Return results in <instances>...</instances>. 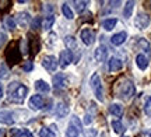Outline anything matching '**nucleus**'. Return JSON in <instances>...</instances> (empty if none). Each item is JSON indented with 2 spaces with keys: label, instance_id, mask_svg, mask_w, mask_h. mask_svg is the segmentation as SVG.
I'll use <instances>...</instances> for the list:
<instances>
[{
  "label": "nucleus",
  "instance_id": "obj_1",
  "mask_svg": "<svg viewBox=\"0 0 151 137\" xmlns=\"http://www.w3.org/2000/svg\"><path fill=\"white\" fill-rule=\"evenodd\" d=\"M9 94H10L11 102L21 104L25 99V95L28 94V88L22 84H18V82H11V85L9 87Z\"/></svg>",
  "mask_w": 151,
  "mask_h": 137
},
{
  "label": "nucleus",
  "instance_id": "obj_2",
  "mask_svg": "<svg viewBox=\"0 0 151 137\" xmlns=\"http://www.w3.org/2000/svg\"><path fill=\"white\" fill-rule=\"evenodd\" d=\"M136 93L134 84L130 80H123V81L118 82V90H116V97H120L122 99L127 101L130 99Z\"/></svg>",
  "mask_w": 151,
  "mask_h": 137
},
{
  "label": "nucleus",
  "instance_id": "obj_3",
  "mask_svg": "<svg viewBox=\"0 0 151 137\" xmlns=\"http://www.w3.org/2000/svg\"><path fill=\"white\" fill-rule=\"evenodd\" d=\"M6 60L9 62L10 66H14L21 60V52L18 48V42H11L6 50Z\"/></svg>",
  "mask_w": 151,
  "mask_h": 137
},
{
  "label": "nucleus",
  "instance_id": "obj_4",
  "mask_svg": "<svg viewBox=\"0 0 151 137\" xmlns=\"http://www.w3.org/2000/svg\"><path fill=\"white\" fill-rule=\"evenodd\" d=\"M91 88L94 91V95L98 101H104V90H102V82H101V77L99 74H92L91 76Z\"/></svg>",
  "mask_w": 151,
  "mask_h": 137
},
{
  "label": "nucleus",
  "instance_id": "obj_5",
  "mask_svg": "<svg viewBox=\"0 0 151 137\" xmlns=\"http://www.w3.org/2000/svg\"><path fill=\"white\" fill-rule=\"evenodd\" d=\"M134 25L139 29H146L150 25V17L147 16L146 13H140L137 14V17L134 18Z\"/></svg>",
  "mask_w": 151,
  "mask_h": 137
},
{
  "label": "nucleus",
  "instance_id": "obj_6",
  "mask_svg": "<svg viewBox=\"0 0 151 137\" xmlns=\"http://www.w3.org/2000/svg\"><path fill=\"white\" fill-rule=\"evenodd\" d=\"M58 65H59V62L55 56H45L42 59V66L48 71H55L58 69Z\"/></svg>",
  "mask_w": 151,
  "mask_h": 137
},
{
  "label": "nucleus",
  "instance_id": "obj_7",
  "mask_svg": "<svg viewBox=\"0 0 151 137\" xmlns=\"http://www.w3.org/2000/svg\"><path fill=\"white\" fill-rule=\"evenodd\" d=\"M80 38H81V41H83L84 44L90 46V45H92L94 44V41H95V34L92 32L91 29L84 28V29L80 32Z\"/></svg>",
  "mask_w": 151,
  "mask_h": 137
},
{
  "label": "nucleus",
  "instance_id": "obj_8",
  "mask_svg": "<svg viewBox=\"0 0 151 137\" xmlns=\"http://www.w3.org/2000/svg\"><path fill=\"white\" fill-rule=\"evenodd\" d=\"M71 62H73V53H71V50H63L62 53H60V57H59V65L62 69H65L70 65Z\"/></svg>",
  "mask_w": 151,
  "mask_h": 137
},
{
  "label": "nucleus",
  "instance_id": "obj_9",
  "mask_svg": "<svg viewBox=\"0 0 151 137\" xmlns=\"http://www.w3.org/2000/svg\"><path fill=\"white\" fill-rule=\"evenodd\" d=\"M28 46H29V50H31V56H35L39 50V39L35 35H28Z\"/></svg>",
  "mask_w": 151,
  "mask_h": 137
},
{
  "label": "nucleus",
  "instance_id": "obj_10",
  "mask_svg": "<svg viewBox=\"0 0 151 137\" xmlns=\"http://www.w3.org/2000/svg\"><path fill=\"white\" fill-rule=\"evenodd\" d=\"M43 105H45V101H43L42 95H32V97L29 98V106H31L34 110L42 109Z\"/></svg>",
  "mask_w": 151,
  "mask_h": 137
},
{
  "label": "nucleus",
  "instance_id": "obj_11",
  "mask_svg": "<svg viewBox=\"0 0 151 137\" xmlns=\"http://www.w3.org/2000/svg\"><path fill=\"white\" fill-rule=\"evenodd\" d=\"M123 66V63L120 59L118 57H111L108 62V67H109V71H119Z\"/></svg>",
  "mask_w": 151,
  "mask_h": 137
},
{
  "label": "nucleus",
  "instance_id": "obj_12",
  "mask_svg": "<svg viewBox=\"0 0 151 137\" xmlns=\"http://www.w3.org/2000/svg\"><path fill=\"white\" fill-rule=\"evenodd\" d=\"M126 38H127V34L124 32V31H122V32H119V34H115L112 38H111V42L115 46H119V45H122L126 41Z\"/></svg>",
  "mask_w": 151,
  "mask_h": 137
},
{
  "label": "nucleus",
  "instance_id": "obj_13",
  "mask_svg": "<svg viewBox=\"0 0 151 137\" xmlns=\"http://www.w3.org/2000/svg\"><path fill=\"white\" fill-rule=\"evenodd\" d=\"M136 65H137V67H139V69H141V70H146L147 67H148V59H147V56L143 55V53L137 55V56H136Z\"/></svg>",
  "mask_w": 151,
  "mask_h": 137
},
{
  "label": "nucleus",
  "instance_id": "obj_14",
  "mask_svg": "<svg viewBox=\"0 0 151 137\" xmlns=\"http://www.w3.org/2000/svg\"><path fill=\"white\" fill-rule=\"evenodd\" d=\"M0 123H4V125H13V123H14L13 113H11V112H7V110L0 112Z\"/></svg>",
  "mask_w": 151,
  "mask_h": 137
},
{
  "label": "nucleus",
  "instance_id": "obj_15",
  "mask_svg": "<svg viewBox=\"0 0 151 137\" xmlns=\"http://www.w3.org/2000/svg\"><path fill=\"white\" fill-rule=\"evenodd\" d=\"M106 53H108V49L104 46V45H101V46H98L97 49H95V59H97V62H104L105 60V57H106Z\"/></svg>",
  "mask_w": 151,
  "mask_h": 137
},
{
  "label": "nucleus",
  "instance_id": "obj_16",
  "mask_svg": "<svg viewBox=\"0 0 151 137\" xmlns=\"http://www.w3.org/2000/svg\"><path fill=\"white\" fill-rule=\"evenodd\" d=\"M66 84H67V80H66L65 74H56V76L53 77V85L56 88H63L66 87Z\"/></svg>",
  "mask_w": 151,
  "mask_h": 137
},
{
  "label": "nucleus",
  "instance_id": "obj_17",
  "mask_svg": "<svg viewBox=\"0 0 151 137\" xmlns=\"http://www.w3.org/2000/svg\"><path fill=\"white\" fill-rule=\"evenodd\" d=\"M109 113L116 116V118H120V116L123 115V106L120 104H112L109 106Z\"/></svg>",
  "mask_w": 151,
  "mask_h": 137
},
{
  "label": "nucleus",
  "instance_id": "obj_18",
  "mask_svg": "<svg viewBox=\"0 0 151 137\" xmlns=\"http://www.w3.org/2000/svg\"><path fill=\"white\" fill-rule=\"evenodd\" d=\"M11 136L13 137H34L32 133L25 129H13L11 130Z\"/></svg>",
  "mask_w": 151,
  "mask_h": 137
},
{
  "label": "nucleus",
  "instance_id": "obj_19",
  "mask_svg": "<svg viewBox=\"0 0 151 137\" xmlns=\"http://www.w3.org/2000/svg\"><path fill=\"white\" fill-rule=\"evenodd\" d=\"M67 113H69V106H67V104L59 102L58 106H56V115L59 116V118H63V116H66Z\"/></svg>",
  "mask_w": 151,
  "mask_h": 137
},
{
  "label": "nucleus",
  "instance_id": "obj_20",
  "mask_svg": "<svg viewBox=\"0 0 151 137\" xmlns=\"http://www.w3.org/2000/svg\"><path fill=\"white\" fill-rule=\"evenodd\" d=\"M29 14L28 13H20L18 16H17V22L21 25V27H27L28 24H29Z\"/></svg>",
  "mask_w": 151,
  "mask_h": 137
},
{
  "label": "nucleus",
  "instance_id": "obj_21",
  "mask_svg": "<svg viewBox=\"0 0 151 137\" xmlns=\"http://www.w3.org/2000/svg\"><path fill=\"white\" fill-rule=\"evenodd\" d=\"M116 24H118V20H116V18H108V20L102 21V28L105 31H112Z\"/></svg>",
  "mask_w": 151,
  "mask_h": 137
},
{
  "label": "nucleus",
  "instance_id": "obj_22",
  "mask_svg": "<svg viewBox=\"0 0 151 137\" xmlns=\"http://www.w3.org/2000/svg\"><path fill=\"white\" fill-rule=\"evenodd\" d=\"M35 88H37V91H41V93H49V90H50L49 84L45 82L43 80H38L35 82Z\"/></svg>",
  "mask_w": 151,
  "mask_h": 137
},
{
  "label": "nucleus",
  "instance_id": "obj_23",
  "mask_svg": "<svg viewBox=\"0 0 151 137\" xmlns=\"http://www.w3.org/2000/svg\"><path fill=\"white\" fill-rule=\"evenodd\" d=\"M65 45H66V48H67V50L74 49L76 46H77V44H76V38L74 37H71V35H67V37L65 38Z\"/></svg>",
  "mask_w": 151,
  "mask_h": 137
},
{
  "label": "nucleus",
  "instance_id": "obj_24",
  "mask_svg": "<svg viewBox=\"0 0 151 137\" xmlns=\"http://www.w3.org/2000/svg\"><path fill=\"white\" fill-rule=\"evenodd\" d=\"M87 4H88V1H86V0H76L74 1V10L77 11V13H83V11L86 10Z\"/></svg>",
  "mask_w": 151,
  "mask_h": 137
},
{
  "label": "nucleus",
  "instance_id": "obj_25",
  "mask_svg": "<svg viewBox=\"0 0 151 137\" xmlns=\"http://www.w3.org/2000/svg\"><path fill=\"white\" fill-rule=\"evenodd\" d=\"M62 13H63V16H65L66 18H69V20H71V18L74 17V14H73V10L70 9V6L67 4V3H65V4L62 6Z\"/></svg>",
  "mask_w": 151,
  "mask_h": 137
},
{
  "label": "nucleus",
  "instance_id": "obj_26",
  "mask_svg": "<svg viewBox=\"0 0 151 137\" xmlns=\"http://www.w3.org/2000/svg\"><path fill=\"white\" fill-rule=\"evenodd\" d=\"M133 9H134V1H127L126 6H124V10H123V16L126 18H129L133 13Z\"/></svg>",
  "mask_w": 151,
  "mask_h": 137
},
{
  "label": "nucleus",
  "instance_id": "obj_27",
  "mask_svg": "<svg viewBox=\"0 0 151 137\" xmlns=\"http://www.w3.org/2000/svg\"><path fill=\"white\" fill-rule=\"evenodd\" d=\"M80 130H77L74 126L69 125L67 130H66V137H80Z\"/></svg>",
  "mask_w": 151,
  "mask_h": 137
},
{
  "label": "nucleus",
  "instance_id": "obj_28",
  "mask_svg": "<svg viewBox=\"0 0 151 137\" xmlns=\"http://www.w3.org/2000/svg\"><path fill=\"white\" fill-rule=\"evenodd\" d=\"M137 45L141 48V50H144L146 53H150L151 52V48H150V44H148V41L144 38H141L139 39V42H137Z\"/></svg>",
  "mask_w": 151,
  "mask_h": 137
},
{
  "label": "nucleus",
  "instance_id": "obj_29",
  "mask_svg": "<svg viewBox=\"0 0 151 137\" xmlns=\"http://www.w3.org/2000/svg\"><path fill=\"white\" fill-rule=\"evenodd\" d=\"M53 22H55V17H52V16H49V17H46L45 20L42 21V27H43V29H50L52 28V25H53Z\"/></svg>",
  "mask_w": 151,
  "mask_h": 137
},
{
  "label": "nucleus",
  "instance_id": "obj_30",
  "mask_svg": "<svg viewBox=\"0 0 151 137\" xmlns=\"http://www.w3.org/2000/svg\"><path fill=\"white\" fill-rule=\"evenodd\" d=\"M112 127H113V130L118 133V134H123L124 127H123V125H122V122L120 121H113L112 122Z\"/></svg>",
  "mask_w": 151,
  "mask_h": 137
},
{
  "label": "nucleus",
  "instance_id": "obj_31",
  "mask_svg": "<svg viewBox=\"0 0 151 137\" xmlns=\"http://www.w3.org/2000/svg\"><path fill=\"white\" fill-rule=\"evenodd\" d=\"M39 137H56L55 136V133L48 129V127H42L41 130H39Z\"/></svg>",
  "mask_w": 151,
  "mask_h": 137
},
{
  "label": "nucleus",
  "instance_id": "obj_32",
  "mask_svg": "<svg viewBox=\"0 0 151 137\" xmlns=\"http://www.w3.org/2000/svg\"><path fill=\"white\" fill-rule=\"evenodd\" d=\"M70 125H71V126H74L76 129H77V130H80V132L83 130V125H81L80 119H78L77 116H73V118L70 119Z\"/></svg>",
  "mask_w": 151,
  "mask_h": 137
},
{
  "label": "nucleus",
  "instance_id": "obj_33",
  "mask_svg": "<svg viewBox=\"0 0 151 137\" xmlns=\"http://www.w3.org/2000/svg\"><path fill=\"white\" fill-rule=\"evenodd\" d=\"M16 20L13 18V17H7L4 20V24H6V27L9 28V29H14L16 28Z\"/></svg>",
  "mask_w": 151,
  "mask_h": 137
},
{
  "label": "nucleus",
  "instance_id": "obj_34",
  "mask_svg": "<svg viewBox=\"0 0 151 137\" xmlns=\"http://www.w3.org/2000/svg\"><path fill=\"white\" fill-rule=\"evenodd\" d=\"M41 24H42L41 17H35L32 21H31V28H32V29H38V28H41Z\"/></svg>",
  "mask_w": 151,
  "mask_h": 137
},
{
  "label": "nucleus",
  "instance_id": "obj_35",
  "mask_svg": "<svg viewBox=\"0 0 151 137\" xmlns=\"http://www.w3.org/2000/svg\"><path fill=\"white\" fill-rule=\"evenodd\" d=\"M144 112H146L147 116H150L151 118V97L146 101V104H144Z\"/></svg>",
  "mask_w": 151,
  "mask_h": 137
},
{
  "label": "nucleus",
  "instance_id": "obj_36",
  "mask_svg": "<svg viewBox=\"0 0 151 137\" xmlns=\"http://www.w3.org/2000/svg\"><path fill=\"white\" fill-rule=\"evenodd\" d=\"M11 1H0V11H6L10 9Z\"/></svg>",
  "mask_w": 151,
  "mask_h": 137
},
{
  "label": "nucleus",
  "instance_id": "obj_37",
  "mask_svg": "<svg viewBox=\"0 0 151 137\" xmlns=\"http://www.w3.org/2000/svg\"><path fill=\"white\" fill-rule=\"evenodd\" d=\"M84 137H97V130L95 129H90L84 133Z\"/></svg>",
  "mask_w": 151,
  "mask_h": 137
},
{
  "label": "nucleus",
  "instance_id": "obj_38",
  "mask_svg": "<svg viewBox=\"0 0 151 137\" xmlns=\"http://www.w3.org/2000/svg\"><path fill=\"white\" fill-rule=\"evenodd\" d=\"M32 67H34L32 62H27V63L22 66V69H24V71H31V70H32Z\"/></svg>",
  "mask_w": 151,
  "mask_h": 137
},
{
  "label": "nucleus",
  "instance_id": "obj_39",
  "mask_svg": "<svg viewBox=\"0 0 151 137\" xmlns=\"http://www.w3.org/2000/svg\"><path fill=\"white\" fill-rule=\"evenodd\" d=\"M92 122V118H91V115H86V119H84V123L86 125H90Z\"/></svg>",
  "mask_w": 151,
  "mask_h": 137
},
{
  "label": "nucleus",
  "instance_id": "obj_40",
  "mask_svg": "<svg viewBox=\"0 0 151 137\" xmlns=\"http://www.w3.org/2000/svg\"><path fill=\"white\" fill-rule=\"evenodd\" d=\"M6 41V35L3 32H0V46H1V44H4Z\"/></svg>",
  "mask_w": 151,
  "mask_h": 137
},
{
  "label": "nucleus",
  "instance_id": "obj_41",
  "mask_svg": "<svg viewBox=\"0 0 151 137\" xmlns=\"http://www.w3.org/2000/svg\"><path fill=\"white\" fill-rule=\"evenodd\" d=\"M141 136L143 137H151V130H144V132L141 133Z\"/></svg>",
  "mask_w": 151,
  "mask_h": 137
},
{
  "label": "nucleus",
  "instance_id": "obj_42",
  "mask_svg": "<svg viewBox=\"0 0 151 137\" xmlns=\"http://www.w3.org/2000/svg\"><path fill=\"white\" fill-rule=\"evenodd\" d=\"M0 76H1V77L6 76V67L4 66H1V74H0Z\"/></svg>",
  "mask_w": 151,
  "mask_h": 137
},
{
  "label": "nucleus",
  "instance_id": "obj_43",
  "mask_svg": "<svg viewBox=\"0 0 151 137\" xmlns=\"http://www.w3.org/2000/svg\"><path fill=\"white\" fill-rule=\"evenodd\" d=\"M1 97H3V85L0 84V98H1Z\"/></svg>",
  "mask_w": 151,
  "mask_h": 137
},
{
  "label": "nucleus",
  "instance_id": "obj_44",
  "mask_svg": "<svg viewBox=\"0 0 151 137\" xmlns=\"http://www.w3.org/2000/svg\"><path fill=\"white\" fill-rule=\"evenodd\" d=\"M99 137H105V133H102V134H101V136H99Z\"/></svg>",
  "mask_w": 151,
  "mask_h": 137
},
{
  "label": "nucleus",
  "instance_id": "obj_45",
  "mask_svg": "<svg viewBox=\"0 0 151 137\" xmlns=\"http://www.w3.org/2000/svg\"><path fill=\"white\" fill-rule=\"evenodd\" d=\"M123 137H126V136H123Z\"/></svg>",
  "mask_w": 151,
  "mask_h": 137
}]
</instances>
